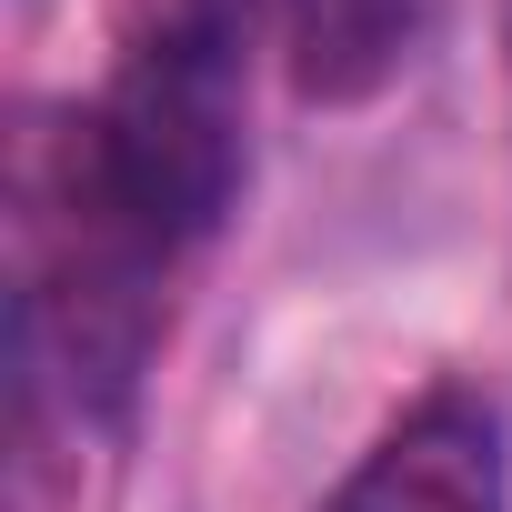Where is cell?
I'll return each mask as SVG.
<instances>
[{"label":"cell","mask_w":512,"mask_h":512,"mask_svg":"<svg viewBox=\"0 0 512 512\" xmlns=\"http://www.w3.org/2000/svg\"><path fill=\"white\" fill-rule=\"evenodd\" d=\"M332 512H512L502 422L462 392L422 402L412 422H392L362 452V472L332 492Z\"/></svg>","instance_id":"2"},{"label":"cell","mask_w":512,"mask_h":512,"mask_svg":"<svg viewBox=\"0 0 512 512\" xmlns=\"http://www.w3.org/2000/svg\"><path fill=\"white\" fill-rule=\"evenodd\" d=\"M262 11L272 0H131L111 91L81 121V141L121 221L161 251L221 231V211L241 201V171H251L241 91H251Z\"/></svg>","instance_id":"1"},{"label":"cell","mask_w":512,"mask_h":512,"mask_svg":"<svg viewBox=\"0 0 512 512\" xmlns=\"http://www.w3.org/2000/svg\"><path fill=\"white\" fill-rule=\"evenodd\" d=\"M282 31H292V71L312 101H362L412 61L422 11L412 0H282Z\"/></svg>","instance_id":"3"}]
</instances>
